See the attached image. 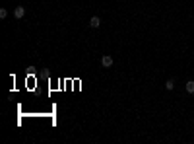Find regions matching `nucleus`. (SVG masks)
<instances>
[{
  "mask_svg": "<svg viewBox=\"0 0 194 144\" xmlns=\"http://www.w3.org/2000/svg\"><path fill=\"white\" fill-rule=\"evenodd\" d=\"M14 16H16L18 20H21V18L25 16V8H24V6H18L16 10H14Z\"/></svg>",
  "mask_w": 194,
  "mask_h": 144,
  "instance_id": "1",
  "label": "nucleus"
},
{
  "mask_svg": "<svg viewBox=\"0 0 194 144\" xmlns=\"http://www.w3.org/2000/svg\"><path fill=\"white\" fill-rule=\"evenodd\" d=\"M101 64H103L105 68H109V66H113V57H109V55H105L103 59H101Z\"/></svg>",
  "mask_w": 194,
  "mask_h": 144,
  "instance_id": "2",
  "label": "nucleus"
},
{
  "mask_svg": "<svg viewBox=\"0 0 194 144\" xmlns=\"http://www.w3.org/2000/svg\"><path fill=\"white\" fill-rule=\"evenodd\" d=\"M99 25H101V18L99 16L89 18V27H99Z\"/></svg>",
  "mask_w": 194,
  "mask_h": 144,
  "instance_id": "3",
  "label": "nucleus"
},
{
  "mask_svg": "<svg viewBox=\"0 0 194 144\" xmlns=\"http://www.w3.org/2000/svg\"><path fill=\"white\" fill-rule=\"evenodd\" d=\"M186 92H188V94H194V80L186 82Z\"/></svg>",
  "mask_w": 194,
  "mask_h": 144,
  "instance_id": "4",
  "label": "nucleus"
},
{
  "mask_svg": "<svg viewBox=\"0 0 194 144\" xmlns=\"http://www.w3.org/2000/svg\"><path fill=\"white\" fill-rule=\"evenodd\" d=\"M165 88H167V90H173V88H175V80H167V84H165Z\"/></svg>",
  "mask_w": 194,
  "mask_h": 144,
  "instance_id": "5",
  "label": "nucleus"
},
{
  "mask_svg": "<svg viewBox=\"0 0 194 144\" xmlns=\"http://www.w3.org/2000/svg\"><path fill=\"white\" fill-rule=\"evenodd\" d=\"M8 16V10H6V8H2V10H0V18H2V20H4V18H6Z\"/></svg>",
  "mask_w": 194,
  "mask_h": 144,
  "instance_id": "6",
  "label": "nucleus"
}]
</instances>
